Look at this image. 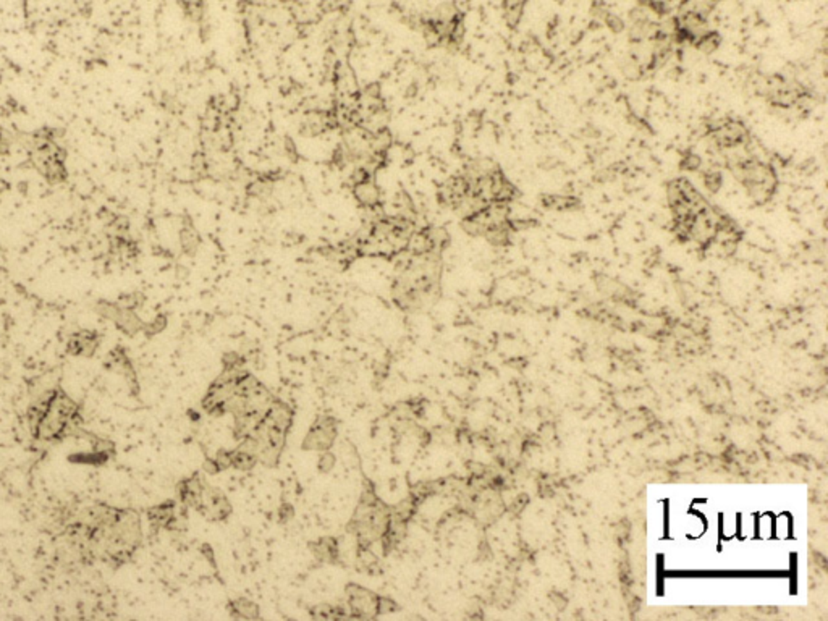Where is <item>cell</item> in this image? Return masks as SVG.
Returning <instances> with one entry per match:
<instances>
[{
  "instance_id": "24",
  "label": "cell",
  "mask_w": 828,
  "mask_h": 621,
  "mask_svg": "<svg viewBox=\"0 0 828 621\" xmlns=\"http://www.w3.org/2000/svg\"><path fill=\"white\" fill-rule=\"evenodd\" d=\"M333 465H335V456L332 455V453L327 450L322 452V455H320V458H319V470L322 472H329L333 467Z\"/></svg>"
},
{
  "instance_id": "20",
  "label": "cell",
  "mask_w": 828,
  "mask_h": 621,
  "mask_svg": "<svg viewBox=\"0 0 828 621\" xmlns=\"http://www.w3.org/2000/svg\"><path fill=\"white\" fill-rule=\"evenodd\" d=\"M621 72H623V75L628 78V80H639V78L645 75L644 65L638 60V57L634 56L624 57V60L621 62Z\"/></svg>"
},
{
  "instance_id": "14",
  "label": "cell",
  "mask_w": 828,
  "mask_h": 621,
  "mask_svg": "<svg viewBox=\"0 0 828 621\" xmlns=\"http://www.w3.org/2000/svg\"><path fill=\"white\" fill-rule=\"evenodd\" d=\"M424 233H426L433 253H442L448 246V241H450V235L442 226H427V229H424Z\"/></svg>"
},
{
  "instance_id": "29",
  "label": "cell",
  "mask_w": 828,
  "mask_h": 621,
  "mask_svg": "<svg viewBox=\"0 0 828 621\" xmlns=\"http://www.w3.org/2000/svg\"><path fill=\"white\" fill-rule=\"evenodd\" d=\"M5 188H7V186H5V183H3V180H0V194H2V193H3V190H5Z\"/></svg>"
},
{
  "instance_id": "4",
  "label": "cell",
  "mask_w": 828,
  "mask_h": 621,
  "mask_svg": "<svg viewBox=\"0 0 828 621\" xmlns=\"http://www.w3.org/2000/svg\"><path fill=\"white\" fill-rule=\"evenodd\" d=\"M706 140L712 151L722 152L729 147L751 142V131L739 118H717L706 126Z\"/></svg>"
},
{
  "instance_id": "12",
  "label": "cell",
  "mask_w": 828,
  "mask_h": 621,
  "mask_svg": "<svg viewBox=\"0 0 828 621\" xmlns=\"http://www.w3.org/2000/svg\"><path fill=\"white\" fill-rule=\"evenodd\" d=\"M151 524L154 527H172L175 522V506L172 502L157 505L147 511Z\"/></svg>"
},
{
  "instance_id": "26",
  "label": "cell",
  "mask_w": 828,
  "mask_h": 621,
  "mask_svg": "<svg viewBox=\"0 0 828 621\" xmlns=\"http://www.w3.org/2000/svg\"><path fill=\"white\" fill-rule=\"evenodd\" d=\"M398 605L393 602V600L387 599V597H379V613H388V612H395Z\"/></svg>"
},
{
  "instance_id": "21",
  "label": "cell",
  "mask_w": 828,
  "mask_h": 621,
  "mask_svg": "<svg viewBox=\"0 0 828 621\" xmlns=\"http://www.w3.org/2000/svg\"><path fill=\"white\" fill-rule=\"evenodd\" d=\"M720 44H722V36L712 29L711 33H707L706 36L699 39V41L694 44L693 47H696L697 51L702 53H713L718 47H720Z\"/></svg>"
},
{
  "instance_id": "5",
  "label": "cell",
  "mask_w": 828,
  "mask_h": 621,
  "mask_svg": "<svg viewBox=\"0 0 828 621\" xmlns=\"http://www.w3.org/2000/svg\"><path fill=\"white\" fill-rule=\"evenodd\" d=\"M347 595L351 618L369 620L376 618L379 615V597L372 590L351 584L347 588Z\"/></svg>"
},
{
  "instance_id": "23",
  "label": "cell",
  "mask_w": 828,
  "mask_h": 621,
  "mask_svg": "<svg viewBox=\"0 0 828 621\" xmlns=\"http://www.w3.org/2000/svg\"><path fill=\"white\" fill-rule=\"evenodd\" d=\"M679 169L686 172H699L702 169V159L697 152L686 151L679 160Z\"/></svg>"
},
{
  "instance_id": "10",
  "label": "cell",
  "mask_w": 828,
  "mask_h": 621,
  "mask_svg": "<svg viewBox=\"0 0 828 621\" xmlns=\"http://www.w3.org/2000/svg\"><path fill=\"white\" fill-rule=\"evenodd\" d=\"M353 193H354V198L359 204L363 207H367V209H376V207L381 206V190H379V186L376 185V181L374 179H367L364 181H359V183L353 185Z\"/></svg>"
},
{
  "instance_id": "27",
  "label": "cell",
  "mask_w": 828,
  "mask_h": 621,
  "mask_svg": "<svg viewBox=\"0 0 828 621\" xmlns=\"http://www.w3.org/2000/svg\"><path fill=\"white\" fill-rule=\"evenodd\" d=\"M204 470L209 472V474H215V472H219V466H217L215 460H206L204 463Z\"/></svg>"
},
{
  "instance_id": "25",
  "label": "cell",
  "mask_w": 828,
  "mask_h": 621,
  "mask_svg": "<svg viewBox=\"0 0 828 621\" xmlns=\"http://www.w3.org/2000/svg\"><path fill=\"white\" fill-rule=\"evenodd\" d=\"M215 463L217 466H219V470H226V467L231 466V452H225V450H220L219 453L215 455Z\"/></svg>"
},
{
  "instance_id": "11",
  "label": "cell",
  "mask_w": 828,
  "mask_h": 621,
  "mask_svg": "<svg viewBox=\"0 0 828 621\" xmlns=\"http://www.w3.org/2000/svg\"><path fill=\"white\" fill-rule=\"evenodd\" d=\"M540 206L547 210H576L581 207V199L571 194H542L540 196Z\"/></svg>"
},
{
  "instance_id": "16",
  "label": "cell",
  "mask_w": 828,
  "mask_h": 621,
  "mask_svg": "<svg viewBox=\"0 0 828 621\" xmlns=\"http://www.w3.org/2000/svg\"><path fill=\"white\" fill-rule=\"evenodd\" d=\"M527 0H504V17L510 28H516L522 18Z\"/></svg>"
},
{
  "instance_id": "2",
  "label": "cell",
  "mask_w": 828,
  "mask_h": 621,
  "mask_svg": "<svg viewBox=\"0 0 828 621\" xmlns=\"http://www.w3.org/2000/svg\"><path fill=\"white\" fill-rule=\"evenodd\" d=\"M739 185L746 190L749 199L756 206H765L773 199L778 190V175L775 169L757 157L744 160L729 169Z\"/></svg>"
},
{
  "instance_id": "22",
  "label": "cell",
  "mask_w": 828,
  "mask_h": 621,
  "mask_svg": "<svg viewBox=\"0 0 828 621\" xmlns=\"http://www.w3.org/2000/svg\"><path fill=\"white\" fill-rule=\"evenodd\" d=\"M256 463H258V458L253 455H248V453H243L238 450L231 452V466H235L236 470L248 471L256 465Z\"/></svg>"
},
{
  "instance_id": "15",
  "label": "cell",
  "mask_w": 828,
  "mask_h": 621,
  "mask_svg": "<svg viewBox=\"0 0 828 621\" xmlns=\"http://www.w3.org/2000/svg\"><path fill=\"white\" fill-rule=\"evenodd\" d=\"M313 552L319 560L333 561L338 556L337 540L332 539V537H324V539L313 544Z\"/></svg>"
},
{
  "instance_id": "13",
  "label": "cell",
  "mask_w": 828,
  "mask_h": 621,
  "mask_svg": "<svg viewBox=\"0 0 828 621\" xmlns=\"http://www.w3.org/2000/svg\"><path fill=\"white\" fill-rule=\"evenodd\" d=\"M593 15H594L595 18L599 19V22H602L605 24V26H607L610 29V31H613V33H617V34L621 33V31H624L626 24H624L623 19H621L618 17V15H615V13L610 12V10L605 8L604 5H595L594 10H593Z\"/></svg>"
},
{
  "instance_id": "17",
  "label": "cell",
  "mask_w": 828,
  "mask_h": 621,
  "mask_svg": "<svg viewBox=\"0 0 828 621\" xmlns=\"http://www.w3.org/2000/svg\"><path fill=\"white\" fill-rule=\"evenodd\" d=\"M180 241H181V246H183V251L186 254L193 256L196 251H198L201 240H199L198 231H196V229L190 224V222H186L183 229H181Z\"/></svg>"
},
{
  "instance_id": "28",
  "label": "cell",
  "mask_w": 828,
  "mask_h": 621,
  "mask_svg": "<svg viewBox=\"0 0 828 621\" xmlns=\"http://www.w3.org/2000/svg\"><path fill=\"white\" fill-rule=\"evenodd\" d=\"M280 515H282L283 520H288V518L293 516V508L292 506H285V510H280Z\"/></svg>"
},
{
  "instance_id": "18",
  "label": "cell",
  "mask_w": 828,
  "mask_h": 621,
  "mask_svg": "<svg viewBox=\"0 0 828 621\" xmlns=\"http://www.w3.org/2000/svg\"><path fill=\"white\" fill-rule=\"evenodd\" d=\"M231 612H233V617L235 618H245V620H253V618H258V605L249 602V600L246 599H236L231 602Z\"/></svg>"
},
{
  "instance_id": "8",
  "label": "cell",
  "mask_w": 828,
  "mask_h": 621,
  "mask_svg": "<svg viewBox=\"0 0 828 621\" xmlns=\"http://www.w3.org/2000/svg\"><path fill=\"white\" fill-rule=\"evenodd\" d=\"M337 436V424L333 417H320L314 424L309 433L304 438L303 448L304 450H319L325 452L332 447L333 438Z\"/></svg>"
},
{
  "instance_id": "1",
  "label": "cell",
  "mask_w": 828,
  "mask_h": 621,
  "mask_svg": "<svg viewBox=\"0 0 828 621\" xmlns=\"http://www.w3.org/2000/svg\"><path fill=\"white\" fill-rule=\"evenodd\" d=\"M28 422L38 440H62L80 427L81 414L76 403L65 392L52 388L29 406Z\"/></svg>"
},
{
  "instance_id": "9",
  "label": "cell",
  "mask_w": 828,
  "mask_h": 621,
  "mask_svg": "<svg viewBox=\"0 0 828 621\" xmlns=\"http://www.w3.org/2000/svg\"><path fill=\"white\" fill-rule=\"evenodd\" d=\"M101 333H97L96 330H80V332L70 335L67 342V351L73 356L91 358L101 347Z\"/></svg>"
},
{
  "instance_id": "6",
  "label": "cell",
  "mask_w": 828,
  "mask_h": 621,
  "mask_svg": "<svg viewBox=\"0 0 828 621\" xmlns=\"http://www.w3.org/2000/svg\"><path fill=\"white\" fill-rule=\"evenodd\" d=\"M96 310L102 315V317L115 322L117 327L123 330L126 335H135L140 332V330H144V322L138 317L135 309L123 308L117 303L101 301L96 306Z\"/></svg>"
},
{
  "instance_id": "19",
  "label": "cell",
  "mask_w": 828,
  "mask_h": 621,
  "mask_svg": "<svg viewBox=\"0 0 828 621\" xmlns=\"http://www.w3.org/2000/svg\"><path fill=\"white\" fill-rule=\"evenodd\" d=\"M702 181L709 193L715 194L723 186V175L717 167H709V169L702 172Z\"/></svg>"
},
{
  "instance_id": "3",
  "label": "cell",
  "mask_w": 828,
  "mask_h": 621,
  "mask_svg": "<svg viewBox=\"0 0 828 621\" xmlns=\"http://www.w3.org/2000/svg\"><path fill=\"white\" fill-rule=\"evenodd\" d=\"M756 91L770 106L778 108L804 107L811 99L809 91L796 80H788L781 75H768L759 78Z\"/></svg>"
},
{
  "instance_id": "7",
  "label": "cell",
  "mask_w": 828,
  "mask_h": 621,
  "mask_svg": "<svg viewBox=\"0 0 828 621\" xmlns=\"http://www.w3.org/2000/svg\"><path fill=\"white\" fill-rule=\"evenodd\" d=\"M667 201H668V207L681 204V203H691L697 207H707L709 204H711L701 193H699V191L696 190V186H694L688 179H683V176L668 181Z\"/></svg>"
}]
</instances>
